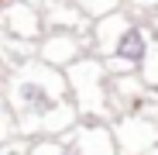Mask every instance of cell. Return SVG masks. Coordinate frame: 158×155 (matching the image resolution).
<instances>
[{"label": "cell", "instance_id": "obj_2", "mask_svg": "<svg viewBox=\"0 0 158 155\" xmlns=\"http://www.w3.org/2000/svg\"><path fill=\"white\" fill-rule=\"evenodd\" d=\"M21 100H28L35 110H48V107H52V97H48L38 83H24V86H21Z\"/></svg>", "mask_w": 158, "mask_h": 155}, {"label": "cell", "instance_id": "obj_3", "mask_svg": "<svg viewBox=\"0 0 158 155\" xmlns=\"http://www.w3.org/2000/svg\"><path fill=\"white\" fill-rule=\"evenodd\" d=\"M65 155H83V152H79V148H72V152H65Z\"/></svg>", "mask_w": 158, "mask_h": 155}, {"label": "cell", "instance_id": "obj_1", "mask_svg": "<svg viewBox=\"0 0 158 155\" xmlns=\"http://www.w3.org/2000/svg\"><path fill=\"white\" fill-rule=\"evenodd\" d=\"M114 55L124 59V62H141L148 55V41H144V31L141 28H124L117 45H114Z\"/></svg>", "mask_w": 158, "mask_h": 155}]
</instances>
